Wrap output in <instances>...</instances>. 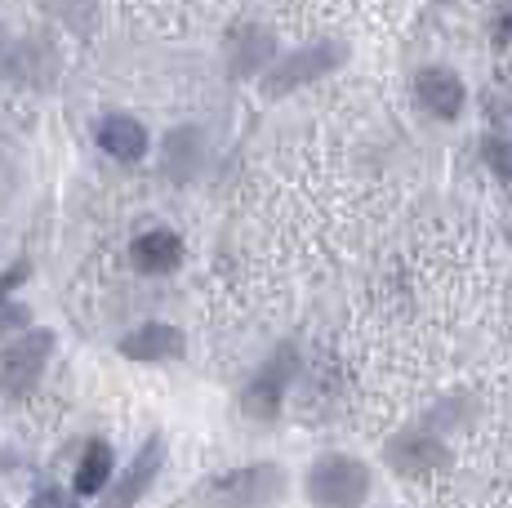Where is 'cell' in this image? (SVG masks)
<instances>
[{"label":"cell","instance_id":"1","mask_svg":"<svg viewBox=\"0 0 512 508\" xmlns=\"http://www.w3.org/2000/svg\"><path fill=\"white\" fill-rule=\"evenodd\" d=\"M54 353V335L49 330H27L0 353V393L5 397H27L36 379L45 375V361Z\"/></svg>","mask_w":512,"mask_h":508},{"label":"cell","instance_id":"2","mask_svg":"<svg viewBox=\"0 0 512 508\" xmlns=\"http://www.w3.org/2000/svg\"><path fill=\"white\" fill-rule=\"evenodd\" d=\"M370 491V473L366 464L348 455H326L312 464L308 473V495L317 504H330V508H343V504H361Z\"/></svg>","mask_w":512,"mask_h":508},{"label":"cell","instance_id":"3","mask_svg":"<svg viewBox=\"0 0 512 508\" xmlns=\"http://www.w3.org/2000/svg\"><path fill=\"white\" fill-rule=\"evenodd\" d=\"M339 58H343V50L339 45H330V41L308 45V50H299L294 58H285L277 72H268V85H263V90L285 94V90H294V85H303V81H317V76H326L330 67H339Z\"/></svg>","mask_w":512,"mask_h":508},{"label":"cell","instance_id":"4","mask_svg":"<svg viewBox=\"0 0 512 508\" xmlns=\"http://www.w3.org/2000/svg\"><path fill=\"white\" fill-rule=\"evenodd\" d=\"M415 94L432 116H441V121H455V116L464 112V99H468L464 81H459L450 67H423L415 76Z\"/></svg>","mask_w":512,"mask_h":508},{"label":"cell","instance_id":"5","mask_svg":"<svg viewBox=\"0 0 512 508\" xmlns=\"http://www.w3.org/2000/svg\"><path fill=\"white\" fill-rule=\"evenodd\" d=\"M388 464L397 468L401 477H428L437 468H446V446L432 442V437L419 433H401L397 442L388 446Z\"/></svg>","mask_w":512,"mask_h":508},{"label":"cell","instance_id":"6","mask_svg":"<svg viewBox=\"0 0 512 508\" xmlns=\"http://www.w3.org/2000/svg\"><path fill=\"white\" fill-rule=\"evenodd\" d=\"M294 353L290 348H281L277 361H268V370H263L259 379H254L250 388H245V410L250 415H259V419H268V415H277V406H281V388H285V379L294 375Z\"/></svg>","mask_w":512,"mask_h":508},{"label":"cell","instance_id":"7","mask_svg":"<svg viewBox=\"0 0 512 508\" xmlns=\"http://www.w3.org/2000/svg\"><path fill=\"white\" fill-rule=\"evenodd\" d=\"M121 353L130 361H165V357H183V335L174 326H161V321H147L134 335L121 339Z\"/></svg>","mask_w":512,"mask_h":508},{"label":"cell","instance_id":"8","mask_svg":"<svg viewBox=\"0 0 512 508\" xmlns=\"http://www.w3.org/2000/svg\"><path fill=\"white\" fill-rule=\"evenodd\" d=\"M98 148H103L107 156H116V161H139V156L147 152V130L134 116H103L98 121Z\"/></svg>","mask_w":512,"mask_h":508},{"label":"cell","instance_id":"9","mask_svg":"<svg viewBox=\"0 0 512 508\" xmlns=\"http://www.w3.org/2000/svg\"><path fill=\"white\" fill-rule=\"evenodd\" d=\"M130 259L139 272H174L183 259V241L165 228H152V232H143V237H134Z\"/></svg>","mask_w":512,"mask_h":508},{"label":"cell","instance_id":"10","mask_svg":"<svg viewBox=\"0 0 512 508\" xmlns=\"http://www.w3.org/2000/svg\"><path fill=\"white\" fill-rule=\"evenodd\" d=\"M112 468H116V459H112V446L107 442H90V451L81 455V468H76V495H103V486L112 482Z\"/></svg>","mask_w":512,"mask_h":508},{"label":"cell","instance_id":"11","mask_svg":"<svg viewBox=\"0 0 512 508\" xmlns=\"http://www.w3.org/2000/svg\"><path fill=\"white\" fill-rule=\"evenodd\" d=\"M156 468H161V442H156V437H152V442H147L143 451H139V459H134L130 477H125V482L116 486V495H112V500H116V504H130V500H139V495H143V486L156 477Z\"/></svg>","mask_w":512,"mask_h":508},{"label":"cell","instance_id":"12","mask_svg":"<svg viewBox=\"0 0 512 508\" xmlns=\"http://www.w3.org/2000/svg\"><path fill=\"white\" fill-rule=\"evenodd\" d=\"M486 161L495 165L499 179H512V143L508 139H490L486 143Z\"/></svg>","mask_w":512,"mask_h":508},{"label":"cell","instance_id":"13","mask_svg":"<svg viewBox=\"0 0 512 508\" xmlns=\"http://www.w3.org/2000/svg\"><path fill=\"white\" fill-rule=\"evenodd\" d=\"M18 326H27V308L0 299V335H5V330H18Z\"/></svg>","mask_w":512,"mask_h":508},{"label":"cell","instance_id":"14","mask_svg":"<svg viewBox=\"0 0 512 508\" xmlns=\"http://www.w3.org/2000/svg\"><path fill=\"white\" fill-rule=\"evenodd\" d=\"M67 495H58V491H45V495H36V504H63Z\"/></svg>","mask_w":512,"mask_h":508}]
</instances>
